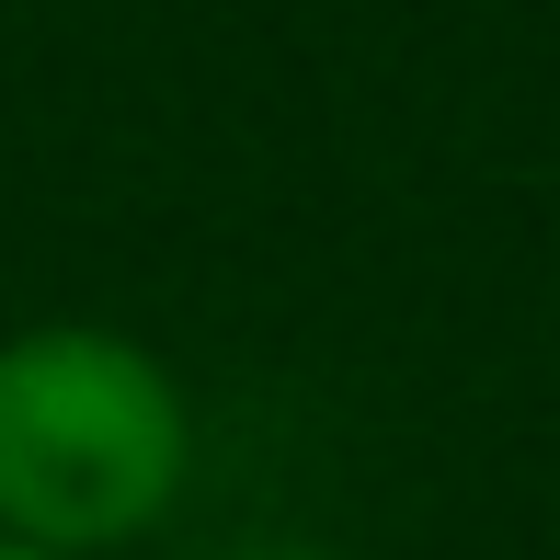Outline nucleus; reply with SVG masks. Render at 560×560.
I'll return each mask as SVG.
<instances>
[{
	"instance_id": "f257e3e1",
	"label": "nucleus",
	"mask_w": 560,
	"mask_h": 560,
	"mask_svg": "<svg viewBox=\"0 0 560 560\" xmlns=\"http://www.w3.org/2000/svg\"><path fill=\"white\" fill-rule=\"evenodd\" d=\"M195 480V400L161 343L115 320L0 332V538L104 560L172 526Z\"/></svg>"
},
{
	"instance_id": "f03ea898",
	"label": "nucleus",
	"mask_w": 560,
	"mask_h": 560,
	"mask_svg": "<svg viewBox=\"0 0 560 560\" xmlns=\"http://www.w3.org/2000/svg\"><path fill=\"white\" fill-rule=\"evenodd\" d=\"M229 560H343V549H229Z\"/></svg>"
},
{
	"instance_id": "7ed1b4c3",
	"label": "nucleus",
	"mask_w": 560,
	"mask_h": 560,
	"mask_svg": "<svg viewBox=\"0 0 560 560\" xmlns=\"http://www.w3.org/2000/svg\"><path fill=\"white\" fill-rule=\"evenodd\" d=\"M0 560H58V549H23V538H0Z\"/></svg>"
}]
</instances>
